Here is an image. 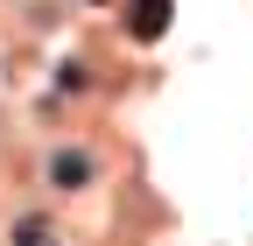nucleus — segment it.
I'll use <instances>...</instances> for the list:
<instances>
[{
    "label": "nucleus",
    "mask_w": 253,
    "mask_h": 246,
    "mask_svg": "<svg viewBox=\"0 0 253 246\" xmlns=\"http://www.w3.org/2000/svg\"><path fill=\"white\" fill-rule=\"evenodd\" d=\"M169 14H176V0H134L126 7V28H134V42H155L169 28Z\"/></svg>",
    "instance_id": "nucleus-1"
},
{
    "label": "nucleus",
    "mask_w": 253,
    "mask_h": 246,
    "mask_svg": "<svg viewBox=\"0 0 253 246\" xmlns=\"http://www.w3.org/2000/svg\"><path fill=\"white\" fill-rule=\"evenodd\" d=\"M49 176L63 183V190H78V183H91V155H78V148H63V155L49 162Z\"/></svg>",
    "instance_id": "nucleus-2"
},
{
    "label": "nucleus",
    "mask_w": 253,
    "mask_h": 246,
    "mask_svg": "<svg viewBox=\"0 0 253 246\" xmlns=\"http://www.w3.org/2000/svg\"><path fill=\"white\" fill-rule=\"evenodd\" d=\"M14 246H56V232H49L42 218H21V225H14Z\"/></svg>",
    "instance_id": "nucleus-3"
}]
</instances>
